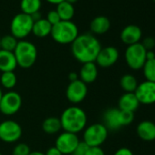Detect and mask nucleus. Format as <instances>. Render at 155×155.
<instances>
[{
    "instance_id": "nucleus-44",
    "label": "nucleus",
    "mask_w": 155,
    "mask_h": 155,
    "mask_svg": "<svg viewBox=\"0 0 155 155\" xmlns=\"http://www.w3.org/2000/svg\"><path fill=\"white\" fill-rule=\"evenodd\" d=\"M0 155H2V154H1V153H0Z\"/></svg>"
},
{
    "instance_id": "nucleus-43",
    "label": "nucleus",
    "mask_w": 155,
    "mask_h": 155,
    "mask_svg": "<svg viewBox=\"0 0 155 155\" xmlns=\"http://www.w3.org/2000/svg\"><path fill=\"white\" fill-rule=\"evenodd\" d=\"M153 1H154V2H155V0H153Z\"/></svg>"
},
{
    "instance_id": "nucleus-29",
    "label": "nucleus",
    "mask_w": 155,
    "mask_h": 155,
    "mask_svg": "<svg viewBox=\"0 0 155 155\" xmlns=\"http://www.w3.org/2000/svg\"><path fill=\"white\" fill-rule=\"evenodd\" d=\"M120 124H121L122 127L128 126V125L131 124L132 121L134 120V112L126 111V110H120Z\"/></svg>"
},
{
    "instance_id": "nucleus-34",
    "label": "nucleus",
    "mask_w": 155,
    "mask_h": 155,
    "mask_svg": "<svg viewBox=\"0 0 155 155\" xmlns=\"http://www.w3.org/2000/svg\"><path fill=\"white\" fill-rule=\"evenodd\" d=\"M85 155H105L101 147H90Z\"/></svg>"
},
{
    "instance_id": "nucleus-9",
    "label": "nucleus",
    "mask_w": 155,
    "mask_h": 155,
    "mask_svg": "<svg viewBox=\"0 0 155 155\" xmlns=\"http://www.w3.org/2000/svg\"><path fill=\"white\" fill-rule=\"evenodd\" d=\"M22 136V128L15 120H8L0 122V140L7 143H14Z\"/></svg>"
},
{
    "instance_id": "nucleus-1",
    "label": "nucleus",
    "mask_w": 155,
    "mask_h": 155,
    "mask_svg": "<svg viewBox=\"0 0 155 155\" xmlns=\"http://www.w3.org/2000/svg\"><path fill=\"white\" fill-rule=\"evenodd\" d=\"M101 49V42L93 34L90 33L79 35L71 44L73 57L82 64L95 62Z\"/></svg>"
},
{
    "instance_id": "nucleus-18",
    "label": "nucleus",
    "mask_w": 155,
    "mask_h": 155,
    "mask_svg": "<svg viewBox=\"0 0 155 155\" xmlns=\"http://www.w3.org/2000/svg\"><path fill=\"white\" fill-rule=\"evenodd\" d=\"M140 102L135 96L134 92H124L119 99L118 108L120 110L134 112L138 110Z\"/></svg>"
},
{
    "instance_id": "nucleus-41",
    "label": "nucleus",
    "mask_w": 155,
    "mask_h": 155,
    "mask_svg": "<svg viewBox=\"0 0 155 155\" xmlns=\"http://www.w3.org/2000/svg\"><path fill=\"white\" fill-rule=\"evenodd\" d=\"M65 1H67V2H68V3H70V4H72V5H74L78 0H65Z\"/></svg>"
},
{
    "instance_id": "nucleus-28",
    "label": "nucleus",
    "mask_w": 155,
    "mask_h": 155,
    "mask_svg": "<svg viewBox=\"0 0 155 155\" xmlns=\"http://www.w3.org/2000/svg\"><path fill=\"white\" fill-rule=\"evenodd\" d=\"M141 69L146 81L155 82V58L147 59Z\"/></svg>"
},
{
    "instance_id": "nucleus-39",
    "label": "nucleus",
    "mask_w": 155,
    "mask_h": 155,
    "mask_svg": "<svg viewBox=\"0 0 155 155\" xmlns=\"http://www.w3.org/2000/svg\"><path fill=\"white\" fill-rule=\"evenodd\" d=\"M46 1L49 4H52V5H58L59 3L65 1V0H46Z\"/></svg>"
},
{
    "instance_id": "nucleus-15",
    "label": "nucleus",
    "mask_w": 155,
    "mask_h": 155,
    "mask_svg": "<svg viewBox=\"0 0 155 155\" xmlns=\"http://www.w3.org/2000/svg\"><path fill=\"white\" fill-rule=\"evenodd\" d=\"M120 110L119 108H110L104 111L102 124L108 130H118L122 128L120 120Z\"/></svg>"
},
{
    "instance_id": "nucleus-45",
    "label": "nucleus",
    "mask_w": 155,
    "mask_h": 155,
    "mask_svg": "<svg viewBox=\"0 0 155 155\" xmlns=\"http://www.w3.org/2000/svg\"><path fill=\"white\" fill-rule=\"evenodd\" d=\"M0 38H1V37H0Z\"/></svg>"
},
{
    "instance_id": "nucleus-12",
    "label": "nucleus",
    "mask_w": 155,
    "mask_h": 155,
    "mask_svg": "<svg viewBox=\"0 0 155 155\" xmlns=\"http://www.w3.org/2000/svg\"><path fill=\"white\" fill-rule=\"evenodd\" d=\"M140 104L150 105L155 103V82L145 81L140 83L134 92Z\"/></svg>"
},
{
    "instance_id": "nucleus-11",
    "label": "nucleus",
    "mask_w": 155,
    "mask_h": 155,
    "mask_svg": "<svg viewBox=\"0 0 155 155\" xmlns=\"http://www.w3.org/2000/svg\"><path fill=\"white\" fill-rule=\"evenodd\" d=\"M80 140L77 134L64 131L60 133L55 142V147L63 154H71L75 150L77 145L79 144Z\"/></svg>"
},
{
    "instance_id": "nucleus-6",
    "label": "nucleus",
    "mask_w": 155,
    "mask_h": 155,
    "mask_svg": "<svg viewBox=\"0 0 155 155\" xmlns=\"http://www.w3.org/2000/svg\"><path fill=\"white\" fill-rule=\"evenodd\" d=\"M146 53L147 50L140 42L128 46L124 54L128 67L133 70L141 69L146 62Z\"/></svg>"
},
{
    "instance_id": "nucleus-36",
    "label": "nucleus",
    "mask_w": 155,
    "mask_h": 155,
    "mask_svg": "<svg viewBox=\"0 0 155 155\" xmlns=\"http://www.w3.org/2000/svg\"><path fill=\"white\" fill-rule=\"evenodd\" d=\"M45 155H63L55 146L54 147H50L45 153Z\"/></svg>"
},
{
    "instance_id": "nucleus-5",
    "label": "nucleus",
    "mask_w": 155,
    "mask_h": 155,
    "mask_svg": "<svg viewBox=\"0 0 155 155\" xmlns=\"http://www.w3.org/2000/svg\"><path fill=\"white\" fill-rule=\"evenodd\" d=\"M34 20L31 16L22 12L14 16L10 23V32L18 40H23L32 33Z\"/></svg>"
},
{
    "instance_id": "nucleus-37",
    "label": "nucleus",
    "mask_w": 155,
    "mask_h": 155,
    "mask_svg": "<svg viewBox=\"0 0 155 155\" xmlns=\"http://www.w3.org/2000/svg\"><path fill=\"white\" fill-rule=\"evenodd\" d=\"M68 80H69V82L80 80L79 79V73H77V72H70L68 74Z\"/></svg>"
},
{
    "instance_id": "nucleus-24",
    "label": "nucleus",
    "mask_w": 155,
    "mask_h": 155,
    "mask_svg": "<svg viewBox=\"0 0 155 155\" xmlns=\"http://www.w3.org/2000/svg\"><path fill=\"white\" fill-rule=\"evenodd\" d=\"M41 6V0H20L21 12L29 16L39 12Z\"/></svg>"
},
{
    "instance_id": "nucleus-32",
    "label": "nucleus",
    "mask_w": 155,
    "mask_h": 155,
    "mask_svg": "<svg viewBox=\"0 0 155 155\" xmlns=\"http://www.w3.org/2000/svg\"><path fill=\"white\" fill-rule=\"evenodd\" d=\"M46 19H47V20H48L51 25H52V26H54V25L58 24V23L60 21V18H59V16H58V12L56 11V9L49 10V11H48V15H47Z\"/></svg>"
},
{
    "instance_id": "nucleus-35",
    "label": "nucleus",
    "mask_w": 155,
    "mask_h": 155,
    "mask_svg": "<svg viewBox=\"0 0 155 155\" xmlns=\"http://www.w3.org/2000/svg\"><path fill=\"white\" fill-rule=\"evenodd\" d=\"M113 155H134L131 150H130L127 147H121L118 149Z\"/></svg>"
},
{
    "instance_id": "nucleus-8",
    "label": "nucleus",
    "mask_w": 155,
    "mask_h": 155,
    "mask_svg": "<svg viewBox=\"0 0 155 155\" xmlns=\"http://www.w3.org/2000/svg\"><path fill=\"white\" fill-rule=\"evenodd\" d=\"M22 106V98L19 93L14 91H9L3 93L0 101V112L7 116L16 114Z\"/></svg>"
},
{
    "instance_id": "nucleus-17",
    "label": "nucleus",
    "mask_w": 155,
    "mask_h": 155,
    "mask_svg": "<svg viewBox=\"0 0 155 155\" xmlns=\"http://www.w3.org/2000/svg\"><path fill=\"white\" fill-rule=\"evenodd\" d=\"M139 138L144 141L155 140V123L150 120L140 121L136 128Z\"/></svg>"
},
{
    "instance_id": "nucleus-31",
    "label": "nucleus",
    "mask_w": 155,
    "mask_h": 155,
    "mask_svg": "<svg viewBox=\"0 0 155 155\" xmlns=\"http://www.w3.org/2000/svg\"><path fill=\"white\" fill-rule=\"evenodd\" d=\"M89 148H90V146L85 141H83V140L81 141L80 140L79 144L77 145V147H76L75 150L73 151L72 155H85L86 152L88 151Z\"/></svg>"
},
{
    "instance_id": "nucleus-38",
    "label": "nucleus",
    "mask_w": 155,
    "mask_h": 155,
    "mask_svg": "<svg viewBox=\"0 0 155 155\" xmlns=\"http://www.w3.org/2000/svg\"><path fill=\"white\" fill-rule=\"evenodd\" d=\"M155 58V53L152 50H147L146 53V60L147 59H153Z\"/></svg>"
},
{
    "instance_id": "nucleus-3",
    "label": "nucleus",
    "mask_w": 155,
    "mask_h": 155,
    "mask_svg": "<svg viewBox=\"0 0 155 155\" xmlns=\"http://www.w3.org/2000/svg\"><path fill=\"white\" fill-rule=\"evenodd\" d=\"M79 35V28L73 21L62 20L52 26L50 33L53 40L61 45H71Z\"/></svg>"
},
{
    "instance_id": "nucleus-25",
    "label": "nucleus",
    "mask_w": 155,
    "mask_h": 155,
    "mask_svg": "<svg viewBox=\"0 0 155 155\" xmlns=\"http://www.w3.org/2000/svg\"><path fill=\"white\" fill-rule=\"evenodd\" d=\"M120 85L124 92H135L139 83L133 75L125 74L120 78Z\"/></svg>"
},
{
    "instance_id": "nucleus-20",
    "label": "nucleus",
    "mask_w": 155,
    "mask_h": 155,
    "mask_svg": "<svg viewBox=\"0 0 155 155\" xmlns=\"http://www.w3.org/2000/svg\"><path fill=\"white\" fill-rule=\"evenodd\" d=\"M90 28L95 35H103L110 30V21L105 16H98L91 20Z\"/></svg>"
},
{
    "instance_id": "nucleus-16",
    "label": "nucleus",
    "mask_w": 155,
    "mask_h": 155,
    "mask_svg": "<svg viewBox=\"0 0 155 155\" xmlns=\"http://www.w3.org/2000/svg\"><path fill=\"white\" fill-rule=\"evenodd\" d=\"M98 66L95 62H89L82 64L79 72V79L85 84L93 83L98 78Z\"/></svg>"
},
{
    "instance_id": "nucleus-19",
    "label": "nucleus",
    "mask_w": 155,
    "mask_h": 155,
    "mask_svg": "<svg viewBox=\"0 0 155 155\" xmlns=\"http://www.w3.org/2000/svg\"><path fill=\"white\" fill-rule=\"evenodd\" d=\"M18 67L17 59L14 52L0 49V71H14Z\"/></svg>"
},
{
    "instance_id": "nucleus-33",
    "label": "nucleus",
    "mask_w": 155,
    "mask_h": 155,
    "mask_svg": "<svg viewBox=\"0 0 155 155\" xmlns=\"http://www.w3.org/2000/svg\"><path fill=\"white\" fill-rule=\"evenodd\" d=\"M144 48L146 50H152V48L155 47V39L152 37H147L143 39L142 42H140Z\"/></svg>"
},
{
    "instance_id": "nucleus-22",
    "label": "nucleus",
    "mask_w": 155,
    "mask_h": 155,
    "mask_svg": "<svg viewBox=\"0 0 155 155\" xmlns=\"http://www.w3.org/2000/svg\"><path fill=\"white\" fill-rule=\"evenodd\" d=\"M56 11L58 12L60 20L62 21H72V18H74L75 15L74 5L67 1H63L58 5H57Z\"/></svg>"
},
{
    "instance_id": "nucleus-40",
    "label": "nucleus",
    "mask_w": 155,
    "mask_h": 155,
    "mask_svg": "<svg viewBox=\"0 0 155 155\" xmlns=\"http://www.w3.org/2000/svg\"><path fill=\"white\" fill-rule=\"evenodd\" d=\"M29 155H45V153H43L41 151H31L29 153Z\"/></svg>"
},
{
    "instance_id": "nucleus-13",
    "label": "nucleus",
    "mask_w": 155,
    "mask_h": 155,
    "mask_svg": "<svg viewBox=\"0 0 155 155\" xmlns=\"http://www.w3.org/2000/svg\"><path fill=\"white\" fill-rule=\"evenodd\" d=\"M120 52L118 48L112 46L101 48V51L99 52L95 63L98 67L107 68L112 67L119 59Z\"/></svg>"
},
{
    "instance_id": "nucleus-42",
    "label": "nucleus",
    "mask_w": 155,
    "mask_h": 155,
    "mask_svg": "<svg viewBox=\"0 0 155 155\" xmlns=\"http://www.w3.org/2000/svg\"><path fill=\"white\" fill-rule=\"evenodd\" d=\"M2 96H3V91H2L1 88H0V101H1V99H2Z\"/></svg>"
},
{
    "instance_id": "nucleus-30",
    "label": "nucleus",
    "mask_w": 155,
    "mask_h": 155,
    "mask_svg": "<svg viewBox=\"0 0 155 155\" xmlns=\"http://www.w3.org/2000/svg\"><path fill=\"white\" fill-rule=\"evenodd\" d=\"M30 152V147L27 143H18L14 147L12 155H29Z\"/></svg>"
},
{
    "instance_id": "nucleus-27",
    "label": "nucleus",
    "mask_w": 155,
    "mask_h": 155,
    "mask_svg": "<svg viewBox=\"0 0 155 155\" xmlns=\"http://www.w3.org/2000/svg\"><path fill=\"white\" fill-rule=\"evenodd\" d=\"M18 43V40L15 37H13L11 34L3 36L0 38V49L14 52Z\"/></svg>"
},
{
    "instance_id": "nucleus-2",
    "label": "nucleus",
    "mask_w": 155,
    "mask_h": 155,
    "mask_svg": "<svg viewBox=\"0 0 155 155\" xmlns=\"http://www.w3.org/2000/svg\"><path fill=\"white\" fill-rule=\"evenodd\" d=\"M64 131L78 134L86 128L88 118L83 109L70 106L63 110L59 118Z\"/></svg>"
},
{
    "instance_id": "nucleus-26",
    "label": "nucleus",
    "mask_w": 155,
    "mask_h": 155,
    "mask_svg": "<svg viewBox=\"0 0 155 155\" xmlns=\"http://www.w3.org/2000/svg\"><path fill=\"white\" fill-rule=\"evenodd\" d=\"M17 81H18V79L14 71L2 72L1 77H0V83H1V86L7 90H12L17 85Z\"/></svg>"
},
{
    "instance_id": "nucleus-14",
    "label": "nucleus",
    "mask_w": 155,
    "mask_h": 155,
    "mask_svg": "<svg viewBox=\"0 0 155 155\" xmlns=\"http://www.w3.org/2000/svg\"><path fill=\"white\" fill-rule=\"evenodd\" d=\"M142 38V31L136 25H128L120 32V39L127 46L140 43Z\"/></svg>"
},
{
    "instance_id": "nucleus-4",
    "label": "nucleus",
    "mask_w": 155,
    "mask_h": 155,
    "mask_svg": "<svg viewBox=\"0 0 155 155\" xmlns=\"http://www.w3.org/2000/svg\"><path fill=\"white\" fill-rule=\"evenodd\" d=\"M18 67L22 68H30L36 62L38 58V49L36 46L28 40H18L14 50Z\"/></svg>"
},
{
    "instance_id": "nucleus-23",
    "label": "nucleus",
    "mask_w": 155,
    "mask_h": 155,
    "mask_svg": "<svg viewBox=\"0 0 155 155\" xmlns=\"http://www.w3.org/2000/svg\"><path fill=\"white\" fill-rule=\"evenodd\" d=\"M62 129L60 120L58 117H48L42 122V130L47 134H56Z\"/></svg>"
},
{
    "instance_id": "nucleus-7",
    "label": "nucleus",
    "mask_w": 155,
    "mask_h": 155,
    "mask_svg": "<svg viewBox=\"0 0 155 155\" xmlns=\"http://www.w3.org/2000/svg\"><path fill=\"white\" fill-rule=\"evenodd\" d=\"M108 129L102 123H93L88 126L83 132V141L90 147H101L107 140Z\"/></svg>"
},
{
    "instance_id": "nucleus-21",
    "label": "nucleus",
    "mask_w": 155,
    "mask_h": 155,
    "mask_svg": "<svg viewBox=\"0 0 155 155\" xmlns=\"http://www.w3.org/2000/svg\"><path fill=\"white\" fill-rule=\"evenodd\" d=\"M51 29L52 25L46 18H40L37 21H34L32 34L37 38H46L50 35Z\"/></svg>"
},
{
    "instance_id": "nucleus-10",
    "label": "nucleus",
    "mask_w": 155,
    "mask_h": 155,
    "mask_svg": "<svg viewBox=\"0 0 155 155\" xmlns=\"http://www.w3.org/2000/svg\"><path fill=\"white\" fill-rule=\"evenodd\" d=\"M88 94V86L81 80L71 81L66 89V97L71 103L78 104L85 100Z\"/></svg>"
}]
</instances>
